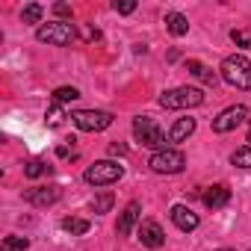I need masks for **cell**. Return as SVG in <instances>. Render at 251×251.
I'll return each mask as SVG.
<instances>
[{"instance_id":"obj_1","label":"cell","mask_w":251,"mask_h":251,"mask_svg":"<svg viewBox=\"0 0 251 251\" xmlns=\"http://www.w3.org/2000/svg\"><path fill=\"white\" fill-rule=\"evenodd\" d=\"M222 80L233 89H251V62L242 53H230L222 59Z\"/></svg>"},{"instance_id":"obj_19","label":"cell","mask_w":251,"mask_h":251,"mask_svg":"<svg viewBox=\"0 0 251 251\" xmlns=\"http://www.w3.org/2000/svg\"><path fill=\"white\" fill-rule=\"evenodd\" d=\"M42 18H45V9H42L39 3H27V6L21 9V21H24V24H39V27H42Z\"/></svg>"},{"instance_id":"obj_32","label":"cell","mask_w":251,"mask_h":251,"mask_svg":"<svg viewBox=\"0 0 251 251\" xmlns=\"http://www.w3.org/2000/svg\"><path fill=\"white\" fill-rule=\"evenodd\" d=\"M3 251H6V248H3Z\"/></svg>"},{"instance_id":"obj_4","label":"cell","mask_w":251,"mask_h":251,"mask_svg":"<svg viewBox=\"0 0 251 251\" xmlns=\"http://www.w3.org/2000/svg\"><path fill=\"white\" fill-rule=\"evenodd\" d=\"M36 39L42 45H53V48H65L77 39V30L71 21H50V24H42L36 30Z\"/></svg>"},{"instance_id":"obj_13","label":"cell","mask_w":251,"mask_h":251,"mask_svg":"<svg viewBox=\"0 0 251 251\" xmlns=\"http://www.w3.org/2000/svg\"><path fill=\"white\" fill-rule=\"evenodd\" d=\"M201 201H204L210 210H222V207H227V204H230V189H227L225 183L207 186V189L201 192Z\"/></svg>"},{"instance_id":"obj_20","label":"cell","mask_w":251,"mask_h":251,"mask_svg":"<svg viewBox=\"0 0 251 251\" xmlns=\"http://www.w3.org/2000/svg\"><path fill=\"white\" fill-rule=\"evenodd\" d=\"M42 175H50V166H48L45 160H30V163L24 166V177L36 180V177H42Z\"/></svg>"},{"instance_id":"obj_30","label":"cell","mask_w":251,"mask_h":251,"mask_svg":"<svg viewBox=\"0 0 251 251\" xmlns=\"http://www.w3.org/2000/svg\"><path fill=\"white\" fill-rule=\"evenodd\" d=\"M56 157H59V160H68V157H71V145H59V148H56Z\"/></svg>"},{"instance_id":"obj_23","label":"cell","mask_w":251,"mask_h":251,"mask_svg":"<svg viewBox=\"0 0 251 251\" xmlns=\"http://www.w3.org/2000/svg\"><path fill=\"white\" fill-rule=\"evenodd\" d=\"M62 118H65L62 106L50 100V106H48V112H45V121H48V127H59V124H62Z\"/></svg>"},{"instance_id":"obj_26","label":"cell","mask_w":251,"mask_h":251,"mask_svg":"<svg viewBox=\"0 0 251 251\" xmlns=\"http://www.w3.org/2000/svg\"><path fill=\"white\" fill-rule=\"evenodd\" d=\"M112 9H115L118 15H130V12H136V3H133V0H115Z\"/></svg>"},{"instance_id":"obj_7","label":"cell","mask_w":251,"mask_h":251,"mask_svg":"<svg viewBox=\"0 0 251 251\" xmlns=\"http://www.w3.org/2000/svg\"><path fill=\"white\" fill-rule=\"evenodd\" d=\"M148 166L157 175H180L183 166H186V157L177 148H166V151H154L151 160H148Z\"/></svg>"},{"instance_id":"obj_18","label":"cell","mask_w":251,"mask_h":251,"mask_svg":"<svg viewBox=\"0 0 251 251\" xmlns=\"http://www.w3.org/2000/svg\"><path fill=\"white\" fill-rule=\"evenodd\" d=\"M50 98H53V103H59V106H62V103H74V100L80 98V89H74V86H59V89H53Z\"/></svg>"},{"instance_id":"obj_22","label":"cell","mask_w":251,"mask_h":251,"mask_svg":"<svg viewBox=\"0 0 251 251\" xmlns=\"http://www.w3.org/2000/svg\"><path fill=\"white\" fill-rule=\"evenodd\" d=\"M230 163H233L236 169H251V145L236 148V151L230 154Z\"/></svg>"},{"instance_id":"obj_3","label":"cell","mask_w":251,"mask_h":251,"mask_svg":"<svg viewBox=\"0 0 251 251\" xmlns=\"http://www.w3.org/2000/svg\"><path fill=\"white\" fill-rule=\"evenodd\" d=\"M157 100H160L163 109H189V106H201L204 103V92L195 89V86H177V89L163 92Z\"/></svg>"},{"instance_id":"obj_11","label":"cell","mask_w":251,"mask_h":251,"mask_svg":"<svg viewBox=\"0 0 251 251\" xmlns=\"http://www.w3.org/2000/svg\"><path fill=\"white\" fill-rule=\"evenodd\" d=\"M169 219L177 225V230H183V233H189V230H195L198 225H201V219H198V213H192V207H186V204H175L172 210H169Z\"/></svg>"},{"instance_id":"obj_31","label":"cell","mask_w":251,"mask_h":251,"mask_svg":"<svg viewBox=\"0 0 251 251\" xmlns=\"http://www.w3.org/2000/svg\"><path fill=\"white\" fill-rule=\"evenodd\" d=\"M177 59H180V50H177V48H172V50H169V62H177Z\"/></svg>"},{"instance_id":"obj_9","label":"cell","mask_w":251,"mask_h":251,"mask_svg":"<svg viewBox=\"0 0 251 251\" xmlns=\"http://www.w3.org/2000/svg\"><path fill=\"white\" fill-rule=\"evenodd\" d=\"M24 198L33 207H50V204H56L62 198V186H56V183H50V186H33V189L24 192Z\"/></svg>"},{"instance_id":"obj_15","label":"cell","mask_w":251,"mask_h":251,"mask_svg":"<svg viewBox=\"0 0 251 251\" xmlns=\"http://www.w3.org/2000/svg\"><path fill=\"white\" fill-rule=\"evenodd\" d=\"M166 30H169L175 39H180V36L189 33V18H186L183 12H166Z\"/></svg>"},{"instance_id":"obj_5","label":"cell","mask_w":251,"mask_h":251,"mask_svg":"<svg viewBox=\"0 0 251 251\" xmlns=\"http://www.w3.org/2000/svg\"><path fill=\"white\" fill-rule=\"evenodd\" d=\"M71 121L77 130H86V133H100L112 124V112L106 109H74L71 112Z\"/></svg>"},{"instance_id":"obj_25","label":"cell","mask_w":251,"mask_h":251,"mask_svg":"<svg viewBox=\"0 0 251 251\" xmlns=\"http://www.w3.org/2000/svg\"><path fill=\"white\" fill-rule=\"evenodd\" d=\"M230 42L236 48H251V30H230Z\"/></svg>"},{"instance_id":"obj_27","label":"cell","mask_w":251,"mask_h":251,"mask_svg":"<svg viewBox=\"0 0 251 251\" xmlns=\"http://www.w3.org/2000/svg\"><path fill=\"white\" fill-rule=\"evenodd\" d=\"M53 15H59L62 21H71V6L68 3H53Z\"/></svg>"},{"instance_id":"obj_21","label":"cell","mask_w":251,"mask_h":251,"mask_svg":"<svg viewBox=\"0 0 251 251\" xmlns=\"http://www.w3.org/2000/svg\"><path fill=\"white\" fill-rule=\"evenodd\" d=\"M112 204H115L112 192H100V195H95V201H92V210L100 216V213H109V210H112Z\"/></svg>"},{"instance_id":"obj_29","label":"cell","mask_w":251,"mask_h":251,"mask_svg":"<svg viewBox=\"0 0 251 251\" xmlns=\"http://www.w3.org/2000/svg\"><path fill=\"white\" fill-rule=\"evenodd\" d=\"M124 154H127V145L124 142H112L109 145V157H124Z\"/></svg>"},{"instance_id":"obj_14","label":"cell","mask_w":251,"mask_h":251,"mask_svg":"<svg viewBox=\"0 0 251 251\" xmlns=\"http://www.w3.org/2000/svg\"><path fill=\"white\" fill-rule=\"evenodd\" d=\"M195 133V118H177L175 124H172V130H169V142H186L189 136Z\"/></svg>"},{"instance_id":"obj_10","label":"cell","mask_w":251,"mask_h":251,"mask_svg":"<svg viewBox=\"0 0 251 251\" xmlns=\"http://www.w3.org/2000/svg\"><path fill=\"white\" fill-rule=\"evenodd\" d=\"M139 242H142L145 248H163V245H166V233H163L160 222H154V219L139 222Z\"/></svg>"},{"instance_id":"obj_17","label":"cell","mask_w":251,"mask_h":251,"mask_svg":"<svg viewBox=\"0 0 251 251\" xmlns=\"http://www.w3.org/2000/svg\"><path fill=\"white\" fill-rule=\"evenodd\" d=\"M89 227H92V222H89V219H77V216L62 219V230H65V233H71V236H83V233H89Z\"/></svg>"},{"instance_id":"obj_16","label":"cell","mask_w":251,"mask_h":251,"mask_svg":"<svg viewBox=\"0 0 251 251\" xmlns=\"http://www.w3.org/2000/svg\"><path fill=\"white\" fill-rule=\"evenodd\" d=\"M186 71H189L192 77L204 80L207 86H216V80H219V77H216V71H213V68H207V65H204V62H198V59H186Z\"/></svg>"},{"instance_id":"obj_12","label":"cell","mask_w":251,"mask_h":251,"mask_svg":"<svg viewBox=\"0 0 251 251\" xmlns=\"http://www.w3.org/2000/svg\"><path fill=\"white\" fill-rule=\"evenodd\" d=\"M139 219H142V204H139V201H130L127 207H124V213H121V219H118L115 230H118L121 236H130V233H133V227L139 225Z\"/></svg>"},{"instance_id":"obj_6","label":"cell","mask_w":251,"mask_h":251,"mask_svg":"<svg viewBox=\"0 0 251 251\" xmlns=\"http://www.w3.org/2000/svg\"><path fill=\"white\" fill-rule=\"evenodd\" d=\"M121 175H124V166H121V163H115V160H100V163L89 166L83 177H86V183H92V186H112V183L121 180Z\"/></svg>"},{"instance_id":"obj_2","label":"cell","mask_w":251,"mask_h":251,"mask_svg":"<svg viewBox=\"0 0 251 251\" xmlns=\"http://www.w3.org/2000/svg\"><path fill=\"white\" fill-rule=\"evenodd\" d=\"M133 136H136V142H142L145 148H154V151H166V142H169V136L160 130V124L148 115L133 118Z\"/></svg>"},{"instance_id":"obj_28","label":"cell","mask_w":251,"mask_h":251,"mask_svg":"<svg viewBox=\"0 0 251 251\" xmlns=\"http://www.w3.org/2000/svg\"><path fill=\"white\" fill-rule=\"evenodd\" d=\"M80 33H83L86 42H98V39H100V30H98V27H83Z\"/></svg>"},{"instance_id":"obj_8","label":"cell","mask_w":251,"mask_h":251,"mask_svg":"<svg viewBox=\"0 0 251 251\" xmlns=\"http://www.w3.org/2000/svg\"><path fill=\"white\" fill-rule=\"evenodd\" d=\"M245 121H248V109H245L242 103L227 106V109H222V112L213 118V133H230V130H236L239 124H245Z\"/></svg>"},{"instance_id":"obj_24","label":"cell","mask_w":251,"mask_h":251,"mask_svg":"<svg viewBox=\"0 0 251 251\" xmlns=\"http://www.w3.org/2000/svg\"><path fill=\"white\" fill-rule=\"evenodd\" d=\"M3 248L6 251H27L30 248V239L27 236H6L3 239Z\"/></svg>"},{"instance_id":"obj_33","label":"cell","mask_w":251,"mask_h":251,"mask_svg":"<svg viewBox=\"0 0 251 251\" xmlns=\"http://www.w3.org/2000/svg\"><path fill=\"white\" fill-rule=\"evenodd\" d=\"M248 121H251V118H248Z\"/></svg>"}]
</instances>
